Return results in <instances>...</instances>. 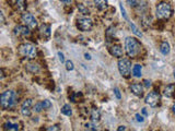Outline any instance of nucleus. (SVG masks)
Instances as JSON below:
<instances>
[{
  "instance_id": "f257e3e1",
  "label": "nucleus",
  "mask_w": 175,
  "mask_h": 131,
  "mask_svg": "<svg viewBox=\"0 0 175 131\" xmlns=\"http://www.w3.org/2000/svg\"><path fill=\"white\" fill-rule=\"evenodd\" d=\"M17 93L12 90H8V91L3 92L0 97V104L2 109H11L14 107L15 103H17Z\"/></svg>"
},
{
  "instance_id": "f03ea898",
  "label": "nucleus",
  "mask_w": 175,
  "mask_h": 131,
  "mask_svg": "<svg viewBox=\"0 0 175 131\" xmlns=\"http://www.w3.org/2000/svg\"><path fill=\"white\" fill-rule=\"evenodd\" d=\"M125 51L129 57H137L141 51V45L135 37H127L125 39Z\"/></svg>"
},
{
  "instance_id": "7ed1b4c3",
  "label": "nucleus",
  "mask_w": 175,
  "mask_h": 131,
  "mask_svg": "<svg viewBox=\"0 0 175 131\" xmlns=\"http://www.w3.org/2000/svg\"><path fill=\"white\" fill-rule=\"evenodd\" d=\"M157 18L160 20H166L172 15L173 10L170 3L168 2H160L157 6Z\"/></svg>"
},
{
  "instance_id": "20e7f679",
  "label": "nucleus",
  "mask_w": 175,
  "mask_h": 131,
  "mask_svg": "<svg viewBox=\"0 0 175 131\" xmlns=\"http://www.w3.org/2000/svg\"><path fill=\"white\" fill-rule=\"evenodd\" d=\"M19 54L25 58L29 59H34L37 56V48L35 47L33 44L30 43H25L20 45L19 47Z\"/></svg>"
},
{
  "instance_id": "39448f33",
  "label": "nucleus",
  "mask_w": 175,
  "mask_h": 131,
  "mask_svg": "<svg viewBox=\"0 0 175 131\" xmlns=\"http://www.w3.org/2000/svg\"><path fill=\"white\" fill-rule=\"evenodd\" d=\"M118 70L124 78H129L131 73V61L129 59L122 58L118 60Z\"/></svg>"
},
{
  "instance_id": "423d86ee",
  "label": "nucleus",
  "mask_w": 175,
  "mask_h": 131,
  "mask_svg": "<svg viewBox=\"0 0 175 131\" xmlns=\"http://www.w3.org/2000/svg\"><path fill=\"white\" fill-rule=\"evenodd\" d=\"M77 26L78 28L82 32H89L92 30L93 28V22L90 18H80L77 21Z\"/></svg>"
},
{
  "instance_id": "0eeeda50",
  "label": "nucleus",
  "mask_w": 175,
  "mask_h": 131,
  "mask_svg": "<svg viewBox=\"0 0 175 131\" xmlns=\"http://www.w3.org/2000/svg\"><path fill=\"white\" fill-rule=\"evenodd\" d=\"M145 102L147 105L151 106V107H155V106L159 104V102H160V94L155 91L149 92L148 95L146 96Z\"/></svg>"
},
{
  "instance_id": "6e6552de",
  "label": "nucleus",
  "mask_w": 175,
  "mask_h": 131,
  "mask_svg": "<svg viewBox=\"0 0 175 131\" xmlns=\"http://www.w3.org/2000/svg\"><path fill=\"white\" fill-rule=\"evenodd\" d=\"M21 19H22V22L24 23L25 25H28L30 28H35L37 26V21L34 18V15L31 14V13H23Z\"/></svg>"
},
{
  "instance_id": "1a4fd4ad",
  "label": "nucleus",
  "mask_w": 175,
  "mask_h": 131,
  "mask_svg": "<svg viewBox=\"0 0 175 131\" xmlns=\"http://www.w3.org/2000/svg\"><path fill=\"white\" fill-rule=\"evenodd\" d=\"M32 106H33V101L31 98H28V99H25L24 102L22 103L21 105V114H22L23 116H31V114H32Z\"/></svg>"
},
{
  "instance_id": "9d476101",
  "label": "nucleus",
  "mask_w": 175,
  "mask_h": 131,
  "mask_svg": "<svg viewBox=\"0 0 175 131\" xmlns=\"http://www.w3.org/2000/svg\"><path fill=\"white\" fill-rule=\"evenodd\" d=\"M14 35L17 36H21V37H28L30 36L31 32H30V28L28 25H18L14 28L13 30Z\"/></svg>"
},
{
  "instance_id": "9b49d317",
  "label": "nucleus",
  "mask_w": 175,
  "mask_h": 131,
  "mask_svg": "<svg viewBox=\"0 0 175 131\" xmlns=\"http://www.w3.org/2000/svg\"><path fill=\"white\" fill-rule=\"evenodd\" d=\"M130 90L138 97H141L143 95V86L140 83H135L130 85Z\"/></svg>"
},
{
  "instance_id": "f8f14e48",
  "label": "nucleus",
  "mask_w": 175,
  "mask_h": 131,
  "mask_svg": "<svg viewBox=\"0 0 175 131\" xmlns=\"http://www.w3.org/2000/svg\"><path fill=\"white\" fill-rule=\"evenodd\" d=\"M163 94L169 98H175V84H171V85L166 86L163 91Z\"/></svg>"
},
{
  "instance_id": "ddd939ff",
  "label": "nucleus",
  "mask_w": 175,
  "mask_h": 131,
  "mask_svg": "<svg viewBox=\"0 0 175 131\" xmlns=\"http://www.w3.org/2000/svg\"><path fill=\"white\" fill-rule=\"evenodd\" d=\"M110 51L114 57H117V58H120L122 56V48L120 47L119 45H114L110 48Z\"/></svg>"
},
{
  "instance_id": "4468645a",
  "label": "nucleus",
  "mask_w": 175,
  "mask_h": 131,
  "mask_svg": "<svg viewBox=\"0 0 175 131\" xmlns=\"http://www.w3.org/2000/svg\"><path fill=\"white\" fill-rule=\"evenodd\" d=\"M40 33L43 38H48L50 36V26L47 24H43L40 28Z\"/></svg>"
},
{
  "instance_id": "2eb2a0df",
  "label": "nucleus",
  "mask_w": 175,
  "mask_h": 131,
  "mask_svg": "<svg viewBox=\"0 0 175 131\" xmlns=\"http://www.w3.org/2000/svg\"><path fill=\"white\" fill-rule=\"evenodd\" d=\"M170 51H171V48H170V44L166 42V40H164V42H162L160 45V51L163 54V55H169L170 54Z\"/></svg>"
},
{
  "instance_id": "dca6fc26",
  "label": "nucleus",
  "mask_w": 175,
  "mask_h": 131,
  "mask_svg": "<svg viewBox=\"0 0 175 131\" xmlns=\"http://www.w3.org/2000/svg\"><path fill=\"white\" fill-rule=\"evenodd\" d=\"M91 119H92L93 122H99L101 119V114L100 110L96 108H93L92 111H91Z\"/></svg>"
},
{
  "instance_id": "f3484780",
  "label": "nucleus",
  "mask_w": 175,
  "mask_h": 131,
  "mask_svg": "<svg viewBox=\"0 0 175 131\" xmlns=\"http://www.w3.org/2000/svg\"><path fill=\"white\" fill-rule=\"evenodd\" d=\"M94 5L99 10H104L107 8V0H94Z\"/></svg>"
},
{
  "instance_id": "a211bd4d",
  "label": "nucleus",
  "mask_w": 175,
  "mask_h": 131,
  "mask_svg": "<svg viewBox=\"0 0 175 131\" xmlns=\"http://www.w3.org/2000/svg\"><path fill=\"white\" fill-rule=\"evenodd\" d=\"M25 69H26V71H29L31 73H36L40 71V67H38L37 63H28Z\"/></svg>"
},
{
  "instance_id": "6ab92c4d",
  "label": "nucleus",
  "mask_w": 175,
  "mask_h": 131,
  "mask_svg": "<svg viewBox=\"0 0 175 131\" xmlns=\"http://www.w3.org/2000/svg\"><path fill=\"white\" fill-rule=\"evenodd\" d=\"M129 26H130V28H131V31H133V33L136 36H138V37H142V33H141V31H140L133 22H129Z\"/></svg>"
},
{
  "instance_id": "aec40b11",
  "label": "nucleus",
  "mask_w": 175,
  "mask_h": 131,
  "mask_svg": "<svg viewBox=\"0 0 175 131\" xmlns=\"http://www.w3.org/2000/svg\"><path fill=\"white\" fill-rule=\"evenodd\" d=\"M3 129L5 130H19V125L18 124H12V122H7L3 125Z\"/></svg>"
},
{
  "instance_id": "412c9836",
  "label": "nucleus",
  "mask_w": 175,
  "mask_h": 131,
  "mask_svg": "<svg viewBox=\"0 0 175 131\" xmlns=\"http://www.w3.org/2000/svg\"><path fill=\"white\" fill-rule=\"evenodd\" d=\"M61 114L65 115V116H71V115H72V110H71L70 105H68V104L64 105L63 108H61Z\"/></svg>"
},
{
  "instance_id": "4be33fe9",
  "label": "nucleus",
  "mask_w": 175,
  "mask_h": 131,
  "mask_svg": "<svg viewBox=\"0 0 175 131\" xmlns=\"http://www.w3.org/2000/svg\"><path fill=\"white\" fill-rule=\"evenodd\" d=\"M141 70H142L141 66L135 65L134 66V68H133V74L136 77V78H140V77H141Z\"/></svg>"
},
{
  "instance_id": "5701e85b",
  "label": "nucleus",
  "mask_w": 175,
  "mask_h": 131,
  "mask_svg": "<svg viewBox=\"0 0 175 131\" xmlns=\"http://www.w3.org/2000/svg\"><path fill=\"white\" fill-rule=\"evenodd\" d=\"M15 5L19 10L23 11L26 8V0H15Z\"/></svg>"
},
{
  "instance_id": "b1692460",
  "label": "nucleus",
  "mask_w": 175,
  "mask_h": 131,
  "mask_svg": "<svg viewBox=\"0 0 175 131\" xmlns=\"http://www.w3.org/2000/svg\"><path fill=\"white\" fill-rule=\"evenodd\" d=\"M33 110L35 111V113H41V111L43 110V106H42V103L41 102H38V103H36L34 106H33Z\"/></svg>"
},
{
  "instance_id": "393cba45",
  "label": "nucleus",
  "mask_w": 175,
  "mask_h": 131,
  "mask_svg": "<svg viewBox=\"0 0 175 131\" xmlns=\"http://www.w3.org/2000/svg\"><path fill=\"white\" fill-rule=\"evenodd\" d=\"M41 103H42L43 109H48L52 107V103H50V101H48V99H44V101H42Z\"/></svg>"
},
{
  "instance_id": "a878e982",
  "label": "nucleus",
  "mask_w": 175,
  "mask_h": 131,
  "mask_svg": "<svg viewBox=\"0 0 175 131\" xmlns=\"http://www.w3.org/2000/svg\"><path fill=\"white\" fill-rule=\"evenodd\" d=\"M73 62L71 60H67L66 61V69H67L68 71H72L73 70Z\"/></svg>"
},
{
  "instance_id": "bb28decb",
  "label": "nucleus",
  "mask_w": 175,
  "mask_h": 131,
  "mask_svg": "<svg viewBox=\"0 0 175 131\" xmlns=\"http://www.w3.org/2000/svg\"><path fill=\"white\" fill-rule=\"evenodd\" d=\"M114 35H115V28H110L106 31V36L107 37H114Z\"/></svg>"
},
{
  "instance_id": "cd10ccee",
  "label": "nucleus",
  "mask_w": 175,
  "mask_h": 131,
  "mask_svg": "<svg viewBox=\"0 0 175 131\" xmlns=\"http://www.w3.org/2000/svg\"><path fill=\"white\" fill-rule=\"evenodd\" d=\"M119 8H120V11H122V18L125 19V20H128L127 13H126V10H125V8L122 7V3H119Z\"/></svg>"
},
{
  "instance_id": "c85d7f7f",
  "label": "nucleus",
  "mask_w": 175,
  "mask_h": 131,
  "mask_svg": "<svg viewBox=\"0 0 175 131\" xmlns=\"http://www.w3.org/2000/svg\"><path fill=\"white\" fill-rule=\"evenodd\" d=\"M78 9H79L83 14H88V13H89V10H88L87 8H85L83 5H78Z\"/></svg>"
},
{
  "instance_id": "c756f323",
  "label": "nucleus",
  "mask_w": 175,
  "mask_h": 131,
  "mask_svg": "<svg viewBox=\"0 0 175 131\" xmlns=\"http://www.w3.org/2000/svg\"><path fill=\"white\" fill-rule=\"evenodd\" d=\"M127 3L133 8H136L137 6H139L138 5V0H127Z\"/></svg>"
},
{
  "instance_id": "7c9ffc66",
  "label": "nucleus",
  "mask_w": 175,
  "mask_h": 131,
  "mask_svg": "<svg viewBox=\"0 0 175 131\" xmlns=\"http://www.w3.org/2000/svg\"><path fill=\"white\" fill-rule=\"evenodd\" d=\"M85 128H87L88 130H98V127L93 124H87L85 125Z\"/></svg>"
},
{
  "instance_id": "2f4dec72",
  "label": "nucleus",
  "mask_w": 175,
  "mask_h": 131,
  "mask_svg": "<svg viewBox=\"0 0 175 131\" xmlns=\"http://www.w3.org/2000/svg\"><path fill=\"white\" fill-rule=\"evenodd\" d=\"M114 93H115L116 97H117L118 99H120V98H122V95H120V91H119V90H118L117 88H114Z\"/></svg>"
},
{
  "instance_id": "473e14b6",
  "label": "nucleus",
  "mask_w": 175,
  "mask_h": 131,
  "mask_svg": "<svg viewBox=\"0 0 175 131\" xmlns=\"http://www.w3.org/2000/svg\"><path fill=\"white\" fill-rule=\"evenodd\" d=\"M136 119H137V121L138 122H143V117L141 116V115H139V114H136Z\"/></svg>"
},
{
  "instance_id": "72a5a7b5",
  "label": "nucleus",
  "mask_w": 175,
  "mask_h": 131,
  "mask_svg": "<svg viewBox=\"0 0 175 131\" xmlns=\"http://www.w3.org/2000/svg\"><path fill=\"white\" fill-rule=\"evenodd\" d=\"M58 58H59L60 62H65V57H64V54L58 51Z\"/></svg>"
},
{
  "instance_id": "f704fd0d",
  "label": "nucleus",
  "mask_w": 175,
  "mask_h": 131,
  "mask_svg": "<svg viewBox=\"0 0 175 131\" xmlns=\"http://www.w3.org/2000/svg\"><path fill=\"white\" fill-rule=\"evenodd\" d=\"M46 130H48V131H55V130H60V128L58 126H52V127H49V128H47Z\"/></svg>"
},
{
  "instance_id": "c9c22d12",
  "label": "nucleus",
  "mask_w": 175,
  "mask_h": 131,
  "mask_svg": "<svg viewBox=\"0 0 175 131\" xmlns=\"http://www.w3.org/2000/svg\"><path fill=\"white\" fill-rule=\"evenodd\" d=\"M63 3H65V5H70V3L72 2V0H60Z\"/></svg>"
},
{
  "instance_id": "e433bc0d",
  "label": "nucleus",
  "mask_w": 175,
  "mask_h": 131,
  "mask_svg": "<svg viewBox=\"0 0 175 131\" xmlns=\"http://www.w3.org/2000/svg\"><path fill=\"white\" fill-rule=\"evenodd\" d=\"M145 85H146V88H150L151 82H150V81H148V80H145Z\"/></svg>"
},
{
  "instance_id": "4c0bfd02",
  "label": "nucleus",
  "mask_w": 175,
  "mask_h": 131,
  "mask_svg": "<svg viewBox=\"0 0 175 131\" xmlns=\"http://www.w3.org/2000/svg\"><path fill=\"white\" fill-rule=\"evenodd\" d=\"M0 17H1V22H2V24L5 23V17H3V13L0 12Z\"/></svg>"
},
{
  "instance_id": "58836bf2",
  "label": "nucleus",
  "mask_w": 175,
  "mask_h": 131,
  "mask_svg": "<svg viewBox=\"0 0 175 131\" xmlns=\"http://www.w3.org/2000/svg\"><path fill=\"white\" fill-rule=\"evenodd\" d=\"M117 130H118V131H122V130H126V127H125V126H120V127H119V128H118V129H117Z\"/></svg>"
},
{
  "instance_id": "ea45409f",
  "label": "nucleus",
  "mask_w": 175,
  "mask_h": 131,
  "mask_svg": "<svg viewBox=\"0 0 175 131\" xmlns=\"http://www.w3.org/2000/svg\"><path fill=\"white\" fill-rule=\"evenodd\" d=\"M85 58H87V59H89V60H90V59H91L90 55H88V54H85Z\"/></svg>"
},
{
  "instance_id": "a19ab883",
  "label": "nucleus",
  "mask_w": 175,
  "mask_h": 131,
  "mask_svg": "<svg viewBox=\"0 0 175 131\" xmlns=\"http://www.w3.org/2000/svg\"><path fill=\"white\" fill-rule=\"evenodd\" d=\"M142 114H145V115H147V110H146V108H142Z\"/></svg>"
},
{
  "instance_id": "79ce46f5",
  "label": "nucleus",
  "mask_w": 175,
  "mask_h": 131,
  "mask_svg": "<svg viewBox=\"0 0 175 131\" xmlns=\"http://www.w3.org/2000/svg\"><path fill=\"white\" fill-rule=\"evenodd\" d=\"M172 110H173V113L175 114V104H174V105H173V107H172Z\"/></svg>"
},
{
  "instance_id": "37998d69",
  "label": "nucleus",
  "mask_w": 175,
  "mask_h": 131,
  "mask_svg": "<svg viewBox=\"0 0 175 131\" xmlns=\"http://www.w3.org/2000/svg\"><path fill=\"white\" fill-rule=\"evenodd\" d=\"M174 78H175V71H174Z\"/></svg>"
}]
</instances>
